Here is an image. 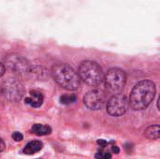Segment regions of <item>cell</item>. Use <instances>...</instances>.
Masks as SVG:
<instances>
[{
    "mask_svg": "<svg viewBox=\"0 0 160 159\" xmlns=\"http://www.w3.org/2000/svg\"><path fill=\"white\" fill-rule=\"evenodd\" d=\"M6 148V144H5V142L0 138V153L3 152Z\"/></svg>",
    "mask_w": 160,
    "mask_h": 159,
    "instance_id": "18",
    "label": "cell"
},
{
    "mask_svg": "<svg viewBox=\"0 0 160 159\" xmlns=\"http://www.w3.org/2000/svg\"><path fill=\"white\" fill-rule=\"evenodd\" d=\"M77 97L74 95H63L60 97V102L64 105H69L74 102H76Z\"/></svg>",
    "mask_w": 160,
    "mask_h": 159,
    "instance_id": "13",
    "label": "cell"
},
{
    "mask_svg": "<svg viewBox=\"0 0 160 159\" xmlns=\"http://www.w3.org/2000/svg\"><path fill=\"white\" fill-rule=\"evenodd\" d=\"M144 136L149 140H158L160 137V127L158 125L148 127L144 130Z\"/></svg>",
    "mask_w": 160,
    "mask_h": 159,
    "instance_id": "11",
    "label": "cell"
},
{
    "mask_svg": "<svg viewBox=\"0 0 160 159\" xmlns=\"http://www.w3.org/2000/svg\"><path fill=\"white\" fill-rule=\"evenodd\" d=\"M97 159H112V152L106 151L105 149H101L96 154Z\"/></svg>",
    "mask_w": 160,
    "mask_h": 159,
    "instance_id": "14",
    "label": "cell"
},
{
    "mask_svg": "<svg viewBox=\"0 0 160 159\" xmlns=\"http://www.w3.org/2000/svg\"><path fill=\"white\" fill-rule=\"evenodd\" d=\"M98 144L100 146L101 149H106V147L109 145V143L106 141H104V140H98Z\"/></svg>",
    "mask_w": 160,
    "mask_h": 159,
    "instance_id": "16",
    "label": "cell"
},
{
    "mask_svg": "<svg viewBox=\"0 0 160 159\" xmlns=\"http://www.w3.org/2000/svg\"><path fill=\"white\" fill-rule=\"evenodd\" d=\"M129 107L128 99L126 96L119 94H114L107 103V112L111 116L118 117L122 116L127 112Z\"/></svg>",
    "mask_w": 160,
    "mask_h": 159,
    "instance_id": "6",
    "label": "cell"
},
{
    "mask_svg": "<svg viewBox=\"0 0 160 159\" xmlns=\"http://www.w3.org/2000/svg\"><path fill=\"white\" fill-rule=\"evenodd\" d=\"M43 100H44V98H43L42 94L38 91H36V90L31 91L29 97H25V99H24L25 104H28L33 108L40 107L43 103Z\"/></svg>",
    "mask_w": 160,
    "mask_h": 159,
    "instance_id": "9",
    "label": "cell"
},
{
    "mask_svg": "<svg viewBox=\"0 0 160 159\" xmlns=\"http://www.w3.org/2000/svg\"><path fill=\"white\" fill-rule=\"evenodd\" d=\"M2 95L11 102H18L24 95V89L21 82L16 79H8L1 87Z\"/></svg>",
    "mask_w": 160,
    "mask_h": 159,
    "instance_id": "5",
    "label": "cell"
},
{
    "mask_svg": "<svg viewBox=\"0 0 160 159\" xmlns=\"http://www.w3.org/2000/svg\"><path fill=\"white\" fill-rule=\"evenodd\" d=\"M37 159H41V158H37Z\"/></svg>",
    "mask_w": 160,
    "mask_h": 159,
    "instance_id": "20",
    "label": "cell"
},
{
    "mask_svg": "<svg viewBox=\"0 0 160 159\" xmlns=\"http://www.w3.org/2000/svg\"><path fill=\"white\" fill-rule=\"evenodd\" d=\"M157 93L156 84L150 80L138 82L132 89L129 96V105L134 111L146 109L154 100Z\"/></svg>",
    "mask_w": 160,
    "mask_h": 159,
    "instance_id": "1",
    "label": "cell"
},
{
    "mask_svg": "<svg viewBox=\"0 0 160 159\" xmlns=\"http://www.w3.org/2000/svg\"><path fill=\"white\" fill-rule=\"evenodd\" d=\"M111 151H112V153H114V154H119V152H120L119 147L116 146V145H112V146L111 147Z\"/></svg>",
    "mask_w": 160,
    "mask_h": 159,
    "instance_id": "17",
    "label": "cell"
},
{
    "mask_svg": "<svg viewBox=\"0 0 160 159\" xmlns=\"http://www.w3.org/2000/svg\"><path fill=\"white\" fill-rule=\"evenodd\" d=\"M52 75L55 82L64 89L74 91L81 85L79 74L67 64L54 65L52 68Z\"/></svg>",
    "mask_w": 160,
    "mask_h": 159,
    "instance_id": "2",
    "label": "cell"
},
{
    "mask_svg": "<svg viewBox=\"0 0 160 159\" xmlns=\"http://www.w3.org/2000/svg\"><path fill=\"white\" fill-rule=\"evenodd\" d=\"M5 70H6V68H5V66H4V64H2V63H0V78L4 75V73H5Z\"/></svg>",
    "mask_w": 160,
    "mask_h": 159,
    "instance_id": "19",
    "label": "cell"
},
{
    "mask_svg": "<svg viewBox=\"0 0 160 159\" xmlns=\"http://www.w3.org/2000/svg\"><path fill=\"white\" fill-rule=\"evenodd\" d=\"M32 132L38 136H45L49 135L52 132V128L49 126L46 125H41V124H36L32 127L31 128Z\"/></svg>",
    "mask_w": 160,
    "mask_h": 159,
    "instance_id": "12",
    "label": "cell"
},
{
    "mask_svg": "<svg viewBox=\"0 0 160 159\" xmlns=\"http://www.w3.org/2000/svg\"><path fill=\"white\" fill-rule=\"evenodd\" d=\"M104 82L107 89L114 94H119L124 89L127 82L126 72L118 67H112L109 69L104 75Z\"/></svg>",
    "mask_w": 160,
    "mask_h": 159,
    "instance_id": "4",
    "label": "cell"
},
{
    "mask_svg": "<svg viewBox=\"0 0 160 159\" xmlns=\"http://www.w3.org/2000/svg\"><path fill=\"white\" fill-rule=\"evenodd\" d=\"M42 148H43V143L41 142H39V141H33V142H28L25 145V147L23 148L22 152L25 155L31 156V155H34V154L39 152Z\"/></svg>",
    "mask_w": 160,
    "mask_h": 159,
    "instance_id": "10",
    "label": "cell"
},
{
    "mask_svg": "<svg viewBox=\"0 0 160 159\" xmlns=\"http://www.w3.org/2000/svg\"><path fill=\"white\" fill-rule=\"evenodd\" d=\"M79 77L90 86H98L104 82V73L100 66L90 60L82 61L80 64Z\"/></svg>",
    "mask_w": 160,
    "mask_h": 159,
    "instance_id": "3",
    "label": "cell"
},
{
    "mask_svg": "<svg viewBox=\"0 0 160 159\" xmlns=\"http://www.w3.org/2000/svg\"><path fill=\"white\" fill-rule=\"evenodd\" d=\"M83 103L89 110L98 111L101 109L105 103V94L98 89L92 90L84 96Z\"/></svg>",
    "mask_w": 160,
    "mask_h": 159,
    "instance_id": "8",
    "label": "cell"
},
{
    "mask_svg": "<svg viewBox=\"0 0 160 159\" xmlns=\"http://www.w3.org/2000/svg\"><path fill=\"white\" fill-rule=\"evenodd\" d=\"M12 139L14 140V142H21L23 140V136L21 132L16 131V132L12 133Z\"/></svg>",
    "mask_w": 160,
    "mask_h": 159,
    "instance_id": "15",
    "label": "cell"
},
{
    "mask_svg": "<svg viewBox=\"0 0 160 159\" xmlns=\"http://www.w3.org/2000/svg\"><path fill=\"white\" fill-rule=\"evenodd\" d=\"M5 68H8L14 74L23 75L29 72L30 64L29 62L22 56L17 54H10L5 59Z\"/></svg>",
    "mask_w": 160,
    "mask_h": 159,
    "instance_id": "7",
    "label": "cell"
}]
</instances>
